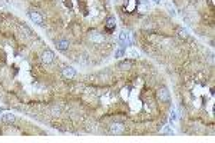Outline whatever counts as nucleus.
<instances>
[{"instance_id": "obj_5", "label": "nucleus", "mask_w": 215, "mask_h": 143, "mask_svg": "<svg viewBox=\"0 0 215 143\" xmlns=\"http://www.w3.org/2000/svg\"><path fill=\"white\" fill-rule=\"evenodd\" d=\"M169 97H171V95H169V90L166 88H161L158 90V99L161 102H169Z\"/></svg>"}, {"instance_id": "obj_17", "label": "nucleus", "mask_w": 215, "mask_h": 143, "mask_svg": "<svg viewBox=\"0 0 215 143\" xmlns=\"http://www.w3.org/2000/svg\"><path fill=\"white\" fill-rule=\"evenodd\" d=\"M175 120H176V112H175V109H172L171 110V116H169V123H174Z\"/></svg>"}, {"instance_id": "obj_1", "label": "nucleus", "mask_w": 215, "mask_h": 143, "mask_svg": "<svg viewBox=\"0 0 215 143\" xmlns=\"http://www.w3.org/2000/svg\"><path fill=\"white\" fill-rule=\"evenodd\" d=\"M119 42H121V46H122V47L131 46V45H132V36H131V33L126 32V30H122V32L119 33Z\"/></svg>"}, {"instance_id": "obj_9", "label": "nucleus", "mask_w": 215, "mask_h": 143, "mask_svg": "<svg viewBox=\"0 0 215 143\" xmlns=\"http://www.w3.org/2000/svg\"><path fill=\"white\" fill-rule=\"evenodd\" d=\"M15 115H12V113H4L3 116H1V120L4 122V123H13L15 122Z\"/></svg>"}, {"instance_id": "obj_4", "label": "nucleus", "mask_w": 215, "mask_h": 143, "mask_svg": "<svg viewBox=\"0 0 215 143\" xmlns=\"http://www.w3.org/2000/svg\"><path fill=\"white\" fill-rule=\"evenodd\" d=\"M53 60H55V53L52 50H45L42 55V62L45 64H50L53 63Z\"/></svg>"}, {"instance_id": "obj_2", "label": "nucleus", "mask_w": 215, "mask_h": 143, "mask_svg": "<svg viewBox=\"0 0 215 143\" xmlns=\"http://www.w3.org/2000/svg\"><path fill=\"white\" fill-rule=\"evenodd\" d=\"M109 132H110L112 135H122L125 132V125L124 123H121V122H115V123L110 125Z\"/></svg>"}, {"instance_id": "obj_11", "label": "nucleus", "mask_w": 215, "mask_h": 143, "mask_svg": "<svg viewBox=\"0 0 215 143\" xmlns=\"http://www.w3.org/2000/svg\"><path fill=\"white\" fill-rule=\"evenodd\" d=\"M56 46H58L59 50H66L69 47V42L67 40H59V42H56Z\"/></svg>"}, {"instance_id": "obj_7", "label": "nucleus", "mask_w": 215, "mask_h": 143, "mask_svg": "<svg viewBox=\"0 0 215 143\" xmlns=\"http://www.w3.org/2000/svg\"><path fill=\"white\" fill-rule=\"evenodd\" d=\"M29 17H30V19H32V22H33V23H36V24H42V23H43V17H42L37 12H30V13H29Z\"/></svg>"}, {"instance_id": "obj_15", "label": "nucleus", "mask_w": 215, "mask_h": 143, "mask_svg": "<svg viewBox=\"0 0 215 143\" xmlns=\"http://www.w3.org/2000/svg\"><path fill=\"white\" fill-rule=\"evenodd\" d=\"M136 7H138V10H139L141 13H146V12H148V6H146V4H143V3L138 4Z\"/></svg>"}, {"instance_id": "obj_3", "label": "nucleus", "mask_w": 215, "mask_h": 143, "mask_svg": "<svg viewBox=\"0 0 215 143\" xmlns=\"http://www.w3.org/2000/svg\"><path fill=\"white\" fill-rule=\"evenodd\" d=\"M62 76H63L65 79L70 80V79H73L75 76H76V70H75L72 66H66V67L62 69Z\"/></svg>"}, {"instance_id": "obj_13", "label": "nucleus", "mask_w": 215, "mask_h": 143, "mask_svg": "<svg viewBox=\"0 0 215 143\" xmlns=\"http://www.w3.org/2000/svg\"><path fill=\"white\" fill-rule=\"evenodd\" d=\"M132 66H133V63L131 60H125V62H121V63H119V67H121L122 70H128V69H131Z\"/></svg>"}, {"instance_id": "obj_8", "label": "nucleus", "mask_w": 215, "mask_h": 143, "mask_svg": "<svg viewBox=\"0 0 215 143\" xmlns=\"http://www.w3.org/2000/svg\"><path fill=\"white\" fill-rule=\"evenodd\" d=\"M115 26H116V22H115V17H108V20H106V30L108 32H112L113 29H115Z\"/></svg>"}, {"instance_id": "obj_10", "label": "nucleus", "mask_w": 215, "mask_h": 143, "mask_svg": "<svg viewBox=\"0 0 215 143\" xmlns=\"http://www.w3.org/2000/svg\"><path fill=\"white\" fill-rule=\"evenodd\" d=\"M178 37H179V39L186 40L188 37H189V33H188V30H186V29H184V27H179V29H178Z\"/></svg>"}, {"instance_id": "obj_19", "label": "nucleus", "mask_w": 215, "mask_h": 143, "mask_svg": "<svg viewBox=\"0 0 215 143\" xmlns=\"http://www.w3.org/2000/svg\"><path fill=\"white\" fill-rule=\"evenodd\" d=\"M152 1H155V3H159V1H161V0H152Z\"/></svg>"}, {"instance_id": "obj_14", "label": "nucleus", "mask_w": 215, "mask_h": 143, "mask_svg": "<svg viewBox=\"0 0 215 143\" xmlns=\"http://www.w3.org/2000/svg\"><path fill=\"white\" fill-rule=\"evenodd\" d=\"M162 135H174V130L171 129V126H165L162 130H161Z\"/></svg>"}, {"instance_id": "obj_16", "label": "nucleus", "mask_w": 215, "mask_h": 143, "mask_svg": "<svg viewBox=\"0 0 215 143\" xmlns=\"http://www.w3.org/2000/svg\"><path fill=\"white\" fill-rule=\"evenodd\" d=\"M124 55H125V47H122V46H121V47H119L118 50H116L115 57H122Z\"/></svg>"}, {"instance_id": "obj_18", "label": "nucleus", "mask_w": 215, "mask_h": 143, "mask_svg": "<svg viewBox=\"0 0 215 143\" xmlns=\"http://www.w3.org/2000/svg\"><path fill=\"white\" fill-rule=\"evenodd\" d=\"M135 6H136V1H135V0H129V6H128V10H129V12H132L133 9H135Z\"/></svg>"}, {"instance_id": "obj_12", "label": "nucleus", "mask_w": 215, "mask_h": 143, "mask_svg": "<svg viewBox=\"0 0 215 143\" xmlns=\"http://www.w3.org/2000/svg\"><path fill=\"white\" fill-rule=\"evenodd\" d=\"M125 55H128L129 57H139V52L135 47H131V49H128V50H125Z\"/></svg>"}, {"instance_id": "obj_6", "label": "nucleus", "mask_w": 215, "mask_h": 143, "mask_svg": "<svg viewBox=\"0 0 215 143\" xmlns=\"http://www.w3.org/2000/svg\"><path fill=\"white\" fill-rule=\"evenodd\" d=\"M91 40L93 42V43H103V40H105V36H103L102 33L93 32V33H91Z\"/></svg>"}]
</instances>
